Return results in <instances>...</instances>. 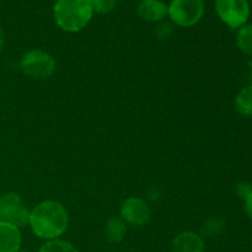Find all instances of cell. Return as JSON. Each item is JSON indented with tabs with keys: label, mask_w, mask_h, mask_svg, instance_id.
I'll list each match as a JSON object with an SVG mask.
<instances>
[{
	"label": "cell",
	"mask_w": 252,
	"mask_h": 252,
	"mask_svg": "<svg viewBox=\"0 0 252 252\" xmlns=\"http://www.w3.org/2000/svg\"><path fill=\"white\" fill-rule=\"evenodd\" d=\"M29 225L37 238L59 239L69 225V214L62 203L52 199L41 202L30 212Z\"/></svg>",
	"instance_id": "cell-1"
},
{
	"label": "cell",
	"mask_w": 252,
	"mask_h": 252,
	"mask_svg": "<svg viewBox=\"0 0 252 252\" xmlns=\"http://www.w3.org/2000/svg\"><path fill=\"white\" fill-rule=\"evenodd\" d=\"M94 16L90 0H56L53 17L57 26L69 33L85 29Z\"/></svg>",
	"instance_id": "cell-2"
},
{
	"label": "cell",
	"mask_w": 252,
	"mask_h": 252,
	"mask_svg": "<svg viewBox=\"0 0 252 252\" xmlns=\"http://www.w3.org/2000/svg\"><path fill=\"white\" fill-rule=\"evenodd\" d=\"M20 70L34 80H46L54 75L57 69L53 57L42 49H31L22 54L20 59Z\"/></svg>",
	"instance_id": "cell-3"
},
{
	"label": "cell",
	"mask_w": 252,
	"mask_h": 252,
	"mask_svg": "<svg viewBox=\"0 0 252 252\" xmlns=\"http://www.w3.org/2000/svg\"><path fill=\"white\" fill-rule=\"evenodd\" d=\"M203 0H171L167 5V16L180 27H192L204 16Z\"/></svg>",
	"instance_id": "cell-4"
},
{
	"label": "cell",
	"mask_w": 252,
	"mask_h": 252,
	"mask_svg": "<svg viewBox=\"0 0 252 252\" xmlns=\"http://www.w3.org/2000/svg\"><path fill=\"white\" fill-rule=\"evenodd\" d=\"M214 9L219 19L230 29H240L248 24L251 14L249 0H216Z\"/></svg>",
	"instance_id": "cell-5"
},
{
	"label": "cell",
	"mask_w": 252,
	"mask_h": 252,
	"mask_svg": "<svg viewBox=\"0 0 252 252\" xmlns=\"http://www.w3.org/2000/svg\"><path fill=\"white\" fill-rule=\"evenodd\" d=\"M30 212L16 192H6L0 196V220L22 228L29 224Z\"/></svg>",
	"instance_id": "cell-6"
},
{
	"label": "cell",
	"mask_w": 252,
	"mask_h": 252,
	"mask_svg": "<svg viewBox=\"0 0 252 252\" xmlns=\"http://www.w3.org/2000/svg\"><path fill=\"white\" fill-rule=\"evenodd\" d=\"M152 211L147 202L139 197H129L121 207V218L126 224L133 226H143L149 223Z\"/></svg>",
	"instance_id": "cell-7"
},
{
	"label": "cell",
	"mask_w": 252,
	"mask_h": 252,
	"mask_svg": "<svg viewBox=\"0 0 252 252\" xmlns=\"http://www.w3.org/2000/svg\"><path fill=\"white\" fill-rule=\"evenodd\" d=\"M204 240L194 231H182L175 236L171 252H204Z\"/></svg>",
	"instance_id": "cell-8"
},
{
	"label": "cell",
	"mask_w": 252,
	"mask_h": 252,
	"mask_svg": "<svg viewBox=\"0 0 252 252\" xmlns=\"http://www.w3.org/2000/svg\"><path fill=\"white\" fill-rule=\"evenodd\" d=\"M22 236L20 228L0 220V252H17L21 248Z\"/></svg>",
	"instance_id": "cell-9"
},
{
	"label": "cell",
	"mask_w": 252,
	"mask_h": 252,
	"mask_svg": "<svg viewBox=\"0 0 252 252\" xmlns=\"http://www.w3.org/2000/svg\"><path fill=\"white\" fill-rule=\"evenodd\" d=\"M138 16L148 22H159L167 16V4L161 0L140 1L137 9Z\"/></svg>",
	"instance_id": "cell-10"
},
{
	"label": "cell",
	"mask_w": 252,
	"mask_h": 252,
	"mask_svg": "<svg viewBox=\"0 0 252 252\" xmlns=\"http://www.w3.org/2000/svg\"><path fill=\"white\" fill-rule=\"evenodd\" d=\"M126 234H127V225L122 218L112 217L108 219L105 226V236L108 243H121L125 239Z\"/></svg>",
	"instance_id": "cell-11"
},
{
	"label": "cell",
	"mask_w": 252,
	"mask_h": 252,
	"mask_svg": "<svg viewBox=\"0 0 252 252\" xmlns=\"http://www.w3.org/2000/svg\"><path fill=\"white\" fill-rule=\"evenodd\" d=\"M235 108L240 115L252 116V85L241 89L235 97Z\"/></svg>",
	"instance_id": "cell-12"
},
{
	"label": "cell",
	"mask_w": 252,
	"mask_h": 252,
	"mask_svg": "<svg viewBox=\"0 0 252 252\" xmlns=\"http://www.w3.org/2000/svg\"><path fill=\"white\" fill-rule=\"evenodd\" d=\"M236 47L241 53L252 57V24H246L238 30Z\"/></svg>",
	"instance_id": "cell-13"
},
{
	"label": "cell",
	"mask_w": 252,
	"mask_h": 252,
	"mask_svg": "<svg viewBox=\"0 0 252 252\" xmlns=\"http://www.w3.org/2000/svg\"><path fill=\"white\" fill-rule=\"evenodd\" d=\"M38 252H80L76 246L62 239H54V240H47L43 245L39 248Z\"/></svg>",
	"instance_id": "cell-14"
},
{
	"label": "cell",
	"mask_w": 252,
	"mask_h": 252,
	"mask_svg": "<svg viewBox=\"0 0 252 252\" xmlns=\"http://www.w3.org/2000/svg\"><path fill=\"white\" fill-rule=\"evenodd\" d=\"M225 219L221 217H216V218H211L209 220L206 221L203 225V234L207 236H217L221 234L225 229Z\"/></svg>",
	"instance_id": "cell-15"
},
{
	"label": "cell",
	"mask_w": 252,
	"mask_h": 252,
	"mask_svg": "<svg viewBox=\"0 0 252 252\" xmlns=\"http://www.w3.org/2000/svg\"><path fill=\"white\" fill-rule=\"evenodd\" d=\"M94 14H110L117 6V0H90Z\"/></svg>",
	"instance_id": "cell-16"
},
{
	"label": "cell",
	"mask_w": 252,
	"mask_h": 252,
	"mask_svg": "<svg viewBox=\"0 0 252 252\" xmlns=\"http://www.w3.org/2000/svg\"><path fill=\"white\" fill-rule=\"evenodd\" d=\"M172 30H174V27H172V25L170 22H164V24L159 25L157 27V30H155V36L159 39H166L171 36Z\"/></svg>",
	"instance_id": "cell-17"
},
{
	"label": "cell",
	"mask_w": 252,
	"mask_h": 252,
	"mask_svg": "<svg viewBox=\"0 0 252 252\" xmlns=\"http://www.w3.org/2000/svg\"><path fill=\"white\" fill-rule=\"evenodd\" d=\"M250 193H252V186L250 184H248V182H240V184H238V186H236V194H238L239 198H241L244 201Z\"/></svg>",
	"instance_id": "cell-18"
},
{
	"label": "cell",
	"mask_w": 252,
	"mask_h": 252,
	"mask_svg": "<svg viewBox=\"0 0 252 252\" xmlns=\"http://www.w3.org/2000/svg\"><path fill=\"white\" fill-rule=\"evenodd\" d=\"M244 208H245L246 214L249 218L252 220V193L249 194L245 199H244Z\"/></svg>",
	"instance_id": "cell-19"
},
{
	"label": "cell",
	"mask_w": 252,
	"mask_h": 252,
	"mask_svg": "<svg viewBox=\"0 0 252 252\" xmlns=\"http://www.w3.org/2000/svg\"><path fill=\"white\" fill-rule=\"evenodd\" d=\"M4 46H5V32L4 30H2V27L0 26V53H1Z\"/></svg>",
	"instance_id": "cell-20"
},
{
	"label": "cell",
	"mask_w": 252,
	"mask_h": 252,
	"mask_svg": "<svg viewBox=\"0 0 252 252\" xmlns=\"http://www.w3.org/2000/svg\"><path fill=\"white\" fill-rule=\"evenodd\" d=\"M140 1H152V0H140Z\"/></svg>",
	"instance_id": "cell-21"
},
{
	"label": "cell",
	"mask_w": 252,
	"mask_h": 252,
	"mask_svg": "<svg viewBox=\"0 0 252 252\" xmlns=\"http://www.w3.org/2000/svg\"><path fill=\"white\" fill-rule=\"evenodd\" d=\"M17 252H29V251H21V250H19Z\"/></svg>",
	"instance_id": "cell-22"
},
{
	"label": "cell",
	"mask_w": 252,
	"mask_h": 252,
	"mask_svg": "<svg viewBox=\"0 0 252 252\" xmlns=\"http://www.w3.org/2000/svg\"><path fill=\"white\" fill-rule=\"evenodd\" d=\"M251 73H252V71H251Z\"/></svg>",
	"instance_id": "cell-23"
}]
</instances>
